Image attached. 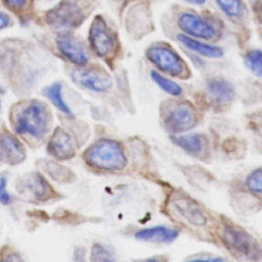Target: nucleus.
I'll list each match as a JSON object with an SVG mask.
<instances>
[{
    "instance_id": "obj_20",
    "label": "nucleus",
    "mask_w": 262,
    "mask_h": 262,
    "mask_svg": "<svg viewBox=\"0 0 262 262\" xmlns=\"http://www.w3.org/2000/svg\"><path fill=\"white\" fill-rule=\"evenodd\" d=\"M220 10L230 18H238L243 15L245 5L242 0H216Z\"/></svg>"
},
{
    "instance_id": "obj_23",
    "label": "nucleus",
    "mask_w": 262,
    "mask_h": 262,
    "mask_svg": "<svg viewBox=\"0 0 262 262\" xmlns=\"http://www.w3.org/2000/svg\"><path fill=\"white\" fill-rule=\"evenodd\" d=\"M261 182H262V172L260 168L252 171L246 178V186L248 190L258 196L261 195V191H262Z\"/></svg>"
},
{
    "instance_id": "obj_11",
    "label": "nucleus",
    "mask_w": 262,
    "mask_h": 262,
    "mask_svg": "<svg viewBox=\"0 0 262 262\" xmlns=\"http://www.w3.org/2000/svg\"><path fill=\"white\" fill-rule=\"evenodd\" d=\"M48 152L58 160H68L75 156L74 142L71 135L61 128H57L49 142Z\"/></svg>"
},
{
    "instance_id": "obj_5",
    "label": "nucleus",
    "mask_w": 262,
    "mask_h": 262,
    "mask_svg": "<svg viewBox=\"0 0 262 262\" xmlns=\"http://www.w3.org/2000/svg\"><path fill=\"white\" fill-rule=\"evenodd\" d=\"M88 39L92 50L99 57H108L115 52V33L101 15H96L91 21Z\"/></svg>"
},
{
    "instance_id": "obj_15",
    "label": "nucleus",
    "mask_w": 262,
    "mask_h": 262,
    "mask_svg": "<svg viewBox=\"0 0 262 262\" xmlns=\"http://www.w3.org/2000/svg\"><path fill=\"white\" fill-rule=\"evenodd\" d=\"M178 41L183 44L186 48L203 55L209 58H219L222 56L223 51L220 47L215 46V45H211V44H207V43H203L200 42L195 39H193L192 37H189L187 35H183L180 34L177 36Z\"/></svg>"
},
{
    "instance_id": "obj_25",
    "label": "nucleus",
    "mask_w": 262,
    "mask_h": 262,
    "mask_svg": "<svg viewBox=\"0 0 262 262\" xmlns=\"http://www.w3.org/2000/svg\"><path fill=\"white\" fill-rule=\"evenodd\" d=\"M3 3L10 10H13L14 12H20L29 7V5L32 3V0H3Z\"/></svg>"
},
{
    "instance_id": "obj_9",
    "label": "nucleus",
    "mask_w": 262,
    "mask_h": 262,
    "mask_svg": "<svg viewBox=\"0 0 262 262\" xmlns=\"http://www.w3.org/2000/svg\"><path fill=\"white\" fill-rule=\"evenodd\" d=\"M179 28L188 36L211 40L217 35V31L209 21L191 12H183L178 17Z\"/></svg>"
},
{
    "instance_id": "obj_27",
    "label": "nucleus",
    "mask_w": 262,
    "mask_h": 262,
    "mask_svg": "<svg viewBox=\"0 0 262 262\" xmlns=\"http://www.w3.org/2000/svg\"><path fill=\"white\" fill-rule=\"evenodd\" d=\"M9 23H10L9 16L3 12H0V30L7 27Z\"/></svg>"
},
{
    "instance_id": "obj_19",
    "label": "nucleus",
    "mask_w": 262,
    "mask_h": 262,
    "mask_svg": "<svg viewBox=\"0 0 262 262\" xmlns=\"http://www.w3.org/2000/svg\"><path fill=\"white\" fill-rule=\"evenodd\" d=\"M26 190L36 199L45 198L50 189V186L39 175H32L25 182Z\"/></svg>"
},
{
    "instance_id": "obj_14",
    "label": "nucleus",
    "mask_w": 262,
    "mask_h": 262,
    "mask_svg": "<svg viewBox=\"0 0 262 262\" xmlns=\"http://www.w3.org/2000/svg\"><path fill=\"white\" fill-rule=\"evenodd\" d=\"M178 230L167 226H152L136 231L135 238L152 243H171L178 236Z\"/></svg>"
},
{
    "instance_id": "obj_13",
    "label": "nucleus",
    "mask_w": 262,
    "mask_h": 262,
    "mask_svg": "<svg viewBox=\"0 0 262 262\" xmlns=\"http://www.w3.org/2000/svg\"><path fill=\"white\" fill-rule=\"evenodd\" d=\"M210 98L218 104H227L233 100L235 91L231 83L223 79H212L207 83Z\"/></svg>"
},
{
    "instance_id": "obj_8",
    "label": "nucleus",
    "mask_w": 262,
    "mask_h": 262,
    "mask_svg": "<svg viewBox=\"0 0 262 262\" xmlns=\"http://www.w3.org/2000/svg\"><path fill=\"white\" fill-rule=\"evenodd\" d=\"M71 77L77 85L93 92H105L112 86L110 75L99 68L74 70Z\"/></svg>"
},
{
    "instance_id": "obj_28",
    "label": "nucleus",
    "mask_w": 262,
    "mask_h": 262,
    "mask_svg": "<svg viewBox=\"0 0 262 262\" xmlns=\"http://www.w3.org/2000/svg\"><path fill=\"white\" fill-rule=\"evenodd\" d=\"M186 1L187 3H190V4H194V5H201V4H204L207 0H184Z\"/></svg>"
},
{
    "instance_id": "obj_17",
    "label": "nucleus",
    "mask_w": 262,
    "mask_h": 262,
    "mask_svg": "<svg viewBox=\"0 0 262 262\" xmlns=\"http://www.w3.org/2000/svg\"><path fill=\"white\" fill-rule=\"evenodd\" d=\"M173 142L191 155H199L203 149V138L200 134L190 133L186 135L174 136Z\"/></svg>"
},
{
    "instance_id": "obj_16",
    "label": "nucleus",
    "mask_w": 262,
    "mask_h": 262,
    "mask_svg": "<svg viewBox=\"0 0 262 262\" xmlns=\"http://www.w3.org/2000/svg\"><path fill=\"white\" fill-rule=\"evenodd\" d=\"M0 148L11 164L19 163L25 158V152L20 143L9 134L3 135L0 139Z\"/></svg>"
},
{
    "instance_id": "obj_6",
    "label": "nucleus",
    "mask_w": 262,
    "mask_h": 262,
    "mask_svg": "<svg viewBox=\"0 0 262 262\" xmlns=\"http://www.w3.org/2000/svg\"><path fill=\"white\" fill-rule=\"evenodd\" d=\"M147 59L159 70L174 77L186 73V64L182 58L167 45H152L146 50Z\"/></svg>"
},
{
    "instance_id": "obj_7",
    "label": "nucleus",
    "mask_w": 262,
    "mask_h": 262,
    "mask_svg": "<svg viewBox=\"0 0 262 262\" xmlns=\"http://www.w3.org/2000/svg\"><path fill=\"white\" fill-rule=\"evenodd\" d=\"M196 113L187 102L174 103L164 114L165 127L174 133L188 131L196 125Z\"/></svg>"
},
{
    "instance_id": "obj_2",
    "label": "nucleus",
    "mask_w": 262,
    "mask_h": 262,
    "mask_svg": "<svg viewBox=\"0 0 262 262\" xmlns=\"http://www.w3.org/2000/svg\"><path fill=\"white\" fill-rule=\"evenodd\" d=\"M86 163L103 171H119L126 164L127 159L121 145L112 139H99L94 142L84 154Z\"/></svg>"
},
{
    "instance_id": "obj_26",
    "label": "nucleus",
    "mask_w": 262,
    "mask_h": 262,
    "mask_svg": "<svg viewBox=\"0 0 262 262\" xmlns=\"http://www.w3.org/2000/svg\"><path fill=\"white\" fill-rule=\"evenodd\" d=\"M0 202L3 205H7L11 202V198L6 190V178L4 177L0 179Z\"/></svg>"
},
{
    "instance_id": "obj_22",
    "label": "nucleus",
    "mask_w": 262,
    "mask_h": 262,
    "mask_svg": "<svg viewBox=\"0 0 262 262\" xmlns=\"http://www.w3.org/2000/svg\"><path fill=\"white\" fill-rule=\"evenodd\" d=\"M246 67L257 77L262 74V53L260 49H253L245 55Z\"/></svg>"
},
{
    "instance_id": "obj_24",
    "label": "nucleus",
    "mask_w": 262,
    "mask_h": 262,
    "mask_svg": "<svg viewBox=\"0 0 262 262\" xmlns=\"http://www.w3.org/2000/svg\"><path fill=\"white\" fill-rule=\"evenodd\" d=\"M91 260L92 261H112L114 260V258L111 252L104 246L100 244H95L92 247Z\"/></svg>"
},
{
    "instance_id": "obj_10",
    "label": "nucleus",
    "mask_w": 262,
    "mask_h": 262,
    "mask_svg": "<svg viewBox=\"0 0 262 262\" xmlns=\"http://www.w3.org/2000/svg\"><path fill=\"white\" fill-rule=\"evenodd\" d=\"M56 44L61 54L73 64L84 67L88 62V55L84 46L69 35H61L56 39Z\"/></svg>"
},
{
    "instance_id": "obj_4",
    "label": "nucleus",
    "mask_w": 262,
    "mask_h": 262,
    "mask_svg": "<svg viewBox=\"0 0 262 262\" xmlns=\"http://www.w3.org/2000/svg\"><path fill=\"white\" fill-rule=\"evenodd\" d=\"M49 127V112L40 101L29 102L18 114L16 130L35 138H41Z\"/></svg>"
},
{
    "instance_id": "obj_1",
    "label": "nucleus",
    "mask_w": 262,
    "mask_h": 262,
    "mask_svg": "<svg viewBox=\"0 0 262 262\" xmlns=\"http://www.w3.org/2000/svg\"><path fill=\"white\" fill-rule=\"evenodd\" d=\"M94 8V0H61L47 11L46 21L55 29L79 27Z\"/></svg>"
},
{
    "instance_id": "obj_21",
    "label": "nucleus",
    "mask_w": 262,
    "mask_h": 262,
    "mask_svg": "<svg viewBox=\"0 0 262 262\" xmlns=\"http://www.w3.org/2000/svg\"><path fill=\"white\" fill-rule=\"evenodd\" d=\"M150 77L151 79L154 80V82L162 89L164 90L165 92H167L168 94L170 95H173V96H178L181 94L182 92V88L175 82L171 81L170 79L162 76L161 74L155 72V71H151L150 73Z\"/></svg>"
},
{
    "instance_id": "obj_18",
    "label": "nucleus",
    "mask_w": 262,
    "mask_h": 262,
    "mask_svg": "<svg viewBox=\"0 0 262 262\" xmlns=\"http://www.w3.org/2000/svg\"><path fill=\"white\" fill-rule=\"evenodd\" d=\"M43 94L53 103V105L62 112L63 114L73 117V113L69 105L66 103V101L62 98V88L60 83H53L50 86L44 88Z\"/></svg>"
},
{
    "instance_id": "obj_12",
    "label": "nucleus",
    "mask_w": 262,
    "mask_h": 262,
    "mask_svg": "<svg viewBox=\"0 0 262 262\" xmlns=\"http://www.w3.org/2000/svg\"><path fill=\"white\" fill-rule=\"evenodd\" d=\"M177 212L188 222L202 226L206 224L207 217L199 205L187 196H178L173 202Z\"/></svg>"
},
{
    "instance_id": "obj_3",
    "label": "nucleus",
    "mask_w": 262,
    "mask_h": 262,
    "mask_svg": "<svg viewBox=\"0 0 262 262\" xmlns=\"http://www.w3.org/2000/svg\"><path fill=\"white\" fill-rule=\"evenodd\" d=\"M221 239L234 256L246 260L260 259L259 243L244 229L234 225H225L222 229Z\"/></svg>"
}]
</instances>
